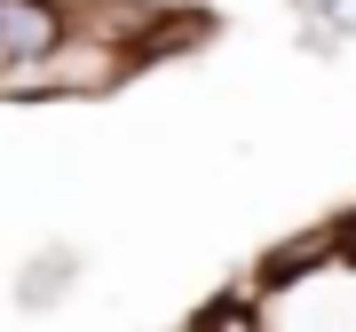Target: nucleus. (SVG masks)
Masks as SVG:
<instances>
[{"label":"nucleus","instance_id":"f257e3e1","mask_svg":"<svg viewBox=\"0 0 356 332\" xmlns=\"http://www.w3.org/2000/svg\"><path fill=\"white\" fill-rule=\"evenodd\" d=\"M64 8L56 0H0V79H32L64 48Z\"/></svg>","mask_w":356,"mask_h":332},{"label":"nucleus","instance_id":"f03ea898","mask_svg":"<svg viewBox=\"0 0 356 332\" xmlns=\"http://www.w3.org/2000/svg\"><path fill=\"white\" fill-rule=\"evenodd\" d=\"M317 16H325V32H356V0H317Z\"/></svg>","mask_w":356,"mask_h":332}]
</instances>
